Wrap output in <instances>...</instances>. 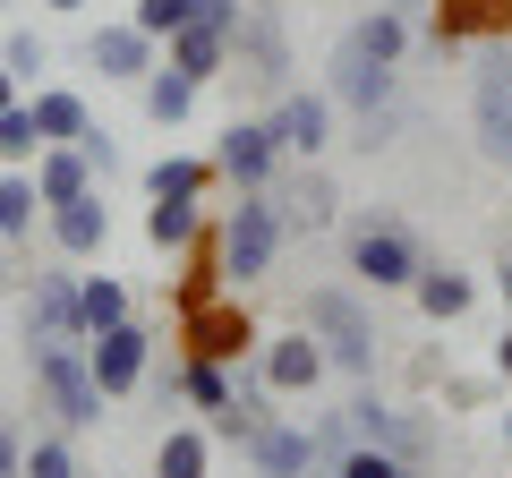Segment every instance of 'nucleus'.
Returning a JSON list of instances; mask_svg holds the SVG:
<instances>
[{
	"label": "nucleus",
	"mask_w": 512,
	"mask_h": 478,
	"mask_svg": "<svg viewBox=\"0 0 512 478\" xmlns=\"http://www.w3.org/2000/svg\"><path fill=\"white\" fill-rule=\"evenodd\" d=\"M504 444H512V410H504Z\"/></svg>",
	"instance_id": "nucleus-42"
},
{
	"label": "nucleus",
	"mask_w": 512,
	"mask_h": 478,
	"mask_svg": "<svg viewBox=\"0 0 512 478\" xmlns=\"http://www.w3.org/2000/svg\"><path fill=\"white\" fill-rule=\"evenodd\" d=\"M43 9H52V18H77V9H86V0H43Z\"/></svg>",
	"instance_id": "nucleus-41"
},
{
	"label": "nucleus",
	"mask_w": 512,
	"mask_h": 478,
	"mask_svg": "<svg viewBox=\"0 0 512 478\" xmlns=\"http://www.w3.org/2000/svg\"><path fill=\"white\" fill-rule=\"evenodd\" d=\"M0 60H9V77H18V86H35V77L52 69V52H43V35H26V26H18V35H0Z\"/></svg>",
	"instance_id": "nucleus-34"
},
{
	"label": "nucleus",
	"mask_w": 512,
	"mask_h": 478,
	"mask_svg": "<svg viewBox=\"0 0 512 478\" xmlns=\"http://www.w3.org/2000/svg\"><path fill=\"white\" fill-rule=\"evenodd\" d=\"M333 478H419L402 453H384V444H350L342 461H333Z\"/></svg>",
	"instance_id": "nucleus-32"
},
{
	"label": "nucleus",
	"mask_w": 512,
	"mask_h": 478,
	"mask_svg": "<svg viewBox=\"0 0 512 478\" xmlns=\"http://www.w3.org/2000/svg\"><path fill=\"white\" fill-rule=\"evenodd\" d=\"M205 231H214V222H205L197 197H180V205H146V248H154V257H188Z\"/></svg>",
	"instance_id": "nucleus-25"
},
{
	"label": "nucleus",
	"mask_w": 512,
	"mask_h": 478,
	"mask_svg": "<svg viewBox=\"0 0 512 478\" xmlns=\"http://www.w3.org/2000/svg\"><path fill=\"white\" fill-rule=\"evenodd\" d=\"M86 188H103V180H94V163H86L77 146H43V154H35V197H43V214L69 205V197H86Z\"/></svg>",
	"instance_id": "nucleus-24"
},
{
	"label": "nucleus",
	"mask_w": 512,
	"mask_h": 478,
	"mask_svg": "<svg viewBox=\"0 0 512 478\" xmlns=\"http://www.w3.org/2000/svg\"><path fill=\"white\" fill-rule=\"evenodd\" d=\"M18 470H26V436L0 419V478H18Z\"/></svg>",
	"instance_id": "nucleus-36"
},
{
	"label": "nucleus",
	"mask_w": 512,
	"mask_h": 478,
	"mask_svg": "<svg viewBox=\"0 0 512 478\" xmlns=\"http://www.w3.org/2000/svg\"><path fill=\"white\" fill-rule=\"evenodd\" d=\"M43 222H52V248H60V257H103V248H111V205H103V188L52 205Z\"/></svg>",
	"instance_id": "nucleus-17"
},
{
	"label": "nucleus",
	"mask_w": 512,
	"mask_h": 478,
	"mask_svg": "<svg viewBox=\"0 0 512 478\" xmlns=\"http://www.w3.org/2000/svg\"><path fill=\"white\" fill-rule=\"evenodd\" d=\"M291 35H282V9L274 0H256L239 9V35H231V77H256L265 94H291Z\"/></svg>",
	"instance_id": "nucleus-7"
},
{
	"label": "nucleus",
	"mask_w": 512,
	"mask_h": 478,
	"mask_svg": "<svg viewBox=\"0 0 512 478\" xmlns=\"http://www.w3.org/2000/svg\"><path fill=\"white\" fill-rule=\"evenodd\" d=\"M495 376H512V316H504V342H495Z\"/></svg>",
	"instance_id": "nucleus-38"
},
{
	"label": "nucleus",
	"mask_w": 512,
	"mask_h": 478,
	"mask_svg": "<svg viewBox=\"0 0 512 478\" xmlns=\"http://www.w3.org/2000/svg\"><path fill=\"white\" fill-rule=\"evenodd\" d=\"M43 222V197H35V171H0V239L9 248H26Z\"/></svg>",
	"instance_id": "nucleus-29"
},
{
	"label": "nucleus",
	"mask_w": 512,
	"mask_h": 478,
	"mask_svg": "<svg viewBox=\"0 0 512 478\" xmlns=\"http://www.w3.org/2000/svg\"><path fill=\"white\" fill-rule=\"evenodd\" d=\"M256 316L239 308V291H214L197 299V308H180V359H222V368H239V359H256Z\"/></svg>",
	"instance_id": "nucleus-6"
},
{
	"label": "nucleus",
	"mask_w": 512,
	"mask_h": 478,
	"mask_svg": "<svg viewBox=\"0 0 512 478\" xmlns=\"http://www.w3.org/2000/svg\"><path fill=\"white\" fill-rule=\"evenodd\" d=\"M77 308H86V342H94L103 325H128V316H137V299H128L120 274H77Z\"/></svg>",
	"instance_id": "nucleus-28"
},
{
	"label": "nucleus",
	"mask_w": 512,
	"mask_h": 478,
	"mask_svg": "<svg viewBox=\"0 0 512 478\" xmlns=\"http://www.w3.org/2000/svg\"><path fill=\"white\" fill-rule=\"evenodd\" d=\"M9 103H26V86L9 77V60H0V111H9Z\"/></svg>",
	"instance_id": "nucleus-37"
},
{
	"label": "nucleus",
	"mask_w": 512,
	"mask_h": 478,
	"mask_svg": "<svg viewBox=\"0 0 512 478\" xmlns=\"http://www.w3.org/2000/svg\"><path fill=\"white\" fill-rule=\"evenodd\" d=\"M410 299H419L427 325H461V316L478 308V282L461 274V265H436V257H427V265H419V282H410Z\"/></svg>",
	"instance_id": "nucleus-20"
},
{
	"label": "nucleus",
	"mask_w": 512,
	"mask_h": 478,
	"mask_svg": "<svg viewBox=\"0 0 512 478\" xmlns=\"http://www.w3.org/2000/svg\"><path fill=\"white\" fill-rule=\"evenodd\" d=\"M77 154L94 163V180H111V171H120V146H111V129H86V137H77Z\"/></svg>",
	"instance_id": "nucleus-35"
},
{
	"label": "nucleus",
	"mask_w": 512,
	"mask_h": 478,
	"mask_svg": "<svg viewBox=\"0 0 512 478\" xmlns=\"http://www.w3.org/2000/svg\"><path fill=\"white\" fill-rule=\"evenodd\" d=\"M282 231H333L342 222V188H333V171L325 163H299V180L282 188Z\"/></svg>",
	"instance_id": "nucleus-18"
},
{
	"label": "nucleus",
	"mask_w": 512,
	"mask_h": 478,
	"mask_svg": "<svg viewBox=\"0 0 512 478\" xmlns=\"http://www.w3.org/2000/svg\"><path fill=\"white\" fill-rule=\"evenodd\" d=\"M86 60L111 77V86H146L154 69H163V43L146 35V26H128V18H111V26H94L86 35Z\"/></svg>",
	"instance_id": "nucleus-14"
},
{
	"label": "nucleus",
	"mask_w": 512,
	"mask_h": 478,
	"mask_svg": "<svg viewBox=\"0 0 512 478\" xmlns=\"http://www.w3.org/2000/svg\"><path fill=\"white\" fill-rule=\"evenodd\" d=\"M18 478H86V470H77V444H69V436H35Z\"/></svg>",
	"instance_id": "nucleus-33"
},
{
	"label": "nucleus",
	"mask_w": 512,
	"mask_h": 478,
	"mask_svg": "<svg viewBox=\"0 0 512 478\" xmlns=\"http://www.w3.org/2000/svg\"><path fill=\"white\" fill-rule=\"evenodd\" d=\"M256 376H265L282 402H299V393H316L333 368H325V342H316L308 325H291V333H265V342H256Z\"/></svg>",
	"instance_id": "nucleus-12"
},
{
	"label": "nucleus",
	"mask_w": 512,
	"mask_h": 478,
	"mask_svg": "<svg viewBox=\"0 0 512 478\" xmlns=\"http://www.w3.org/2000/svg\"><path fill=\"white\" fill-rule=\"evenodd\" d=\"M402 52H410V18L402 9H359V18L342 26V43H333V60H325V94H333V111H350L359 120V137L350 146L359 154H376V146H393V77H402Z\"/></svg>",
	"instance_id": "nucleus-1"
},
{
	"label": "nucleus",
	"mask_w": 512,
	"mask_h": 478,
	"mask_svg": "<svg viewBox=\"0 0 512 478\" xmlns=\"http://www.w3.org/2000/svg\"><path fill=\"white\" fill-rule=\"evenodd\" d=\"M214 239H222V274H231V291H248V282H265L282 265V205H274V188H239V205L214 222Z\"/></svg>",
	"instance_id": "nucleus-3"
},
{
	"label": "nucleus",
	"mask_w": 512,
	"mask_h": 478,
	"mask_svg": "<svg viewBox=\"0 0 512 478\" xmlns=\"http://www.w3.org/2000/svg\"><path fill=\"white\" fill-rule=\"evenodd\" d=\"M274 137H282V154L291 163H325L333 154V137H342V111H333V94L325 86H291V94H274Z\"/></svg>",
	"instance_id": "nucleus-8"
},
{
	"label": "nucleus",
	"mask_w": 512,
	"mask_h": 478,
	"mask_svg": "<svg viewBox=\"0 0 512 478\" xmlns=\"http://www.w3.org/2000/svg\"><path fill=\"white\" fill-rule=\"evenodd\" d=\"M86 368H94V385H103V402H128V393L154 376V325H137V316H128V325H103L86 342Z\"/></svg>",
	"instance_id": "nucleus-9"
},
{
	"label": "nucleus",
	"mask_w": 512,
	"mask_h": 478,
	"mask_svg": "<svg viewBox=\"0 0 512 478\" xmlns=\"http://www.w3.org/2000/svg\"><path fill=\"white\" fill-rule=\"evenodd\" d=\"M197 9H205V0H128V26H146L154 43H171L188 18H197Z\"/></svg>",
	"instance_id": "nucleus-31"
},
{
	"label": "nucleus",
	"mask_w": 512,
	"mask_h": 478,
	"mask_svg": "<svg viewBox=\"0 0 512 478\" xmlns=\"http://www.w3.org/2000/svg\"><path fill=\"white\" fill-rule=\"evenodd\" d=\"M282 163H291V154H282V137H274L265 111H256V120H231V129L214 137V171H222L231 188H274Z\"/></svg>",
	"instance_id": "nucleus-10"
},
{
	"label": "nucleus",
	"mask_w": 512,
	"mask_h": 478,
	"mask_svg": "<svg viewBox=\"0 0 512 478\" xmlns=\"http://www.w3.org/2000/svg\"><path fill=\"white\" fill-rule=\"evenodd\" d=\"M495 291H504V316H512V257H504V274H495Z\"/></svg>",
	"instance_id": "nucleus-40"
},
{
	"label": "nucleus",
	"mask_w": 512,
	"mask_h": 478,
	"mask_svg": "<svg viewBox=\"0 0 512 478\" xmlns=\"http://www.w3.org/2000/svg\"><path fill=\"white\" fill-rule=\"evenodd\" d=\"M26 342H86V308H77V274L43 265L26 282Z\"/></svg>",
	"instance_id": "nucleus-13"
},
{
	"label": "nucleus",
	"mask_w": 512,
	"mask_h": 478,
	"mask_svg": "<svg viewBox=\"0 0 512 478\" xmlns=\"http://www.w3.org/2000/svg\"><path fill=\"white\" fill-rule=\"evenodd\" d=\"M248 470L256 478H325V444H316L308 419H274L248 444Z\"/></svg>",
	"instance_id": "nucleus-15"
},
{
	"label": "nucleus",
	"mask_w": 512,
	"mask_h": 478,
	"mask_svg": "<svg viewBox=\"0 0 512 478\" xmlns=\"http://www.w3.org/2000/svg\"><path fill=\"white\" fill-rule=\"evenodd\" d=\"M470 120H478V146L504 163L512 154V43H487L470 69Z\"/></svg>",
	"instance_id": "nucleus-11"
},
{
	"label": "nucleus",
	"mask_w": 512,
	"mask_h": 478,
	"mask_svg": "<svg viewBox=\"0 0 512 478\" xmlns=\"http://www.w3.org/2000/svg\"><path fill=\"white\" fill-rule=\"evenodd\" d=\"M35 402L60 419V436L103 427V385L86 368V342H35Z\"/></svg>",
	"instance_id": "nucleus-5"
},
{
	"label": "nucleus",
	"mask_w": 512,
	"mask_h": 478,
	"mask_svg": "<svg viewBox=\"0 0 512 478\" xmlns=\"http://www.w3.org/2000/svg\"><path fill=\"white\" fill-rule=\"evenodd\" d=\"M504 171H512V154H504Z\"/></svg>",
	"instance_id": "nucleus-43"
},
{
	"label": "nucleus",
	"mask_w": 512,
	"mask_h": 478,
	"mask_svg": "<svg viewBox=\"0 0 512 478\" xmlns=\"http://www.w3.org/2000/svg\"><path fill=\"white\" fill-rule=\"evenodd\" d=\"M26 111H35V137H43V146H77V137L94 129V103L77 86H35V94H26Z\"/></svg>",
	"instance_id": "nucleus-21"
},
{
	"label": "nucleus",
	"mask_w": 512,
	"mask_h": 478,
	"mask_svg": "<svg viewBox=\"0 0 512 478\" xmlns=\"http://www.w3.org/2000/svg\"><path fill=\"white\" fill-rule=\"evenodd\" d=\"M436 43H512V0H436Z\"/></svg>",
	"instance_id": "nucleus-16"
},
{
	"label": "nucleus",
	"mask_w": 512,
	"mask_h": 478,
	"mask_svg": "<svg viewBox=\"0 0 512 478\" xmlns=\"http://www.w3.org/2000/svg\"><path fill=\"white\" fill-rule=\"evenodd\" d=\"M137 94H146V120H154V129H188V120H197V103H205V86H188L171 60H163V69H154Z\"/></svg>",
	"instance_id": "nucleus-27"
},
{
	"label": "nucleus",
	"mask_w": 512,
	"mask_h": 478,
	"mask_svg": "<svg viewBox=\"0 0 512 478\" xmlns=\"http://www.w3.org/2000/svg\"><path fill=\"white\" fill-rule=\"evenodd\" d=\"M342 257H350V282H359V291H410L419 265H427V248H419V231H410L402 214H359L342 231Z\"/></svg>",
	"instance_id": "nucleus-4"
},
{
	"label": "nucleus",
	"mask_w": 512,
	"mask_h": 478,
	"mask_svg": "<svg viewBox=\"0 0 512 478\" xmlns=\"http://www.w3.org/2000/svg\"><path fill=\"white\" fill-rule=\"evenodd\" d=\"M299 325L325 342V368H333V376H350V385H367V376H376V316H367L359 291L316 282V291L299 299Z\"/></svg>",
	"instance_id": "nucleus-2"
},
{
	"label": "nucleus",
	"mask_w": 512,
	"mask_h": 478,
	"mask_svg": "<svg viewBox=\"0 0 512 478\" xmlns=\"http://www.w3.org/2000/svg\"><path fill=\"white\" fill-rule=\"evenodd\" d=\"M274 402H282V393L265 385V376H239V393H231V410H214V419H205V427H214V444H239V453H248V444L265 436V427H274V419H282Z\"/></svg>",
	"instance_id": "nucleus-19"
},
{
	"label": "nucleus",
	"mask_w": 512,
	"mask_h": 478,
	"mask_svg": "<svg viewBox=\"0 0 512 478\" xmlns=\"http://www.w3.org/2000/svg\"><path fill=\"white\" fill-rule=\"evenodd\" d=\"M214 180H222L214 154H154V163H146V205H180V197L205 205V188H214Z\"/></svg>",
	"instance_id": "nucleus-22"
},
{
	"label": "nucleus",
	"mask_w": 512,
	"mask_h": 478,
	"mask_svg": "<svg viewBox=\"0 0 512 478\" xmlns=\"http://www.w3.org/2000/svg\"><path fill=\"white\" fill-rule=\"evenodd\" d=\"M205 470H214V427H205V419L163 427V444H154V478H205Z\"/></svg>",
	"instance_id": "nucleus-23"
},
{
	"label": "nucleus",
	"mask_w": 512,
	"mask_h": 478,
	"mask_svg": "<svg viewBox=\"0 0 512 478\" xmlns=\"http://www.w3.org/2000/svg\"><path fill=\"white\" fill-rule=\"evenodd\" d=\"M231 393H239V376L222 368V359H180V368H171V402L205 410V419H214V410H231Z\"/></svg>",
	"instance_id": "nucleus-26"
},
{
	"label": "nucleus",
	"mask_w": 512,
	"mask_h": 478,
	"mask_svg": "<svg viewBox=\"0 0 512 478\" xmlns=\"http://www.w3.org/2000/svg\"><path fill=\"white\" fill-rule=\"evenodd\" d=\"M384 9H402V18H410V26H419V18H427V9H436V0H384Z\"/></svg>",
	"instance_id": "nucleus-39"
},
{
	"label": "nucleus",
	"mask_w": 512,
	"mask_h": 478,
	"mask_svg": "<svg viewBox=\"0 0 512 478\" xmlns=\"http://www.w3.org/2000/svg\"><path fill=\"white\" fill-rule=\"evenodd\" d=\"M35 154H43L35 111H26V103H9V111H0V171H35Z\"/></svg>",
	"instance_id": "nucleus-30"
}]
</instances>
